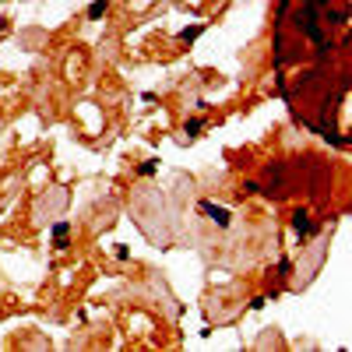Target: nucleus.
<instances>
[{
    "instance_id": "5",
    "label": "nucleus",
    "mask_w": 352,
    "mask_h": 352,
    "mask_svg": "<svg viewBox=\"0 0 352 352\" xmlns=\"http://www.w3.org/2000/svg\"><path fill=\"white\" fill-rule=\"evenodd\" d=\"M198 35H201V25H194V28H183V32H180V39H183V43H194Z\"/></svg>"
},
{
    "instance_id": "7",
    "label": "nucleus",
    "mask_w": 352,
    "mask_h": 352,
    "mask_svg": "<svg viewBox=\"0 0 352 352\" xmlns=\"http://www.w3.org/2000/svg\"><path fill=\"white\" fill-rule=\"evenodd\" d=\"M138 173H141V176H151V173H155V159H148V162H141V166H138Z\"/></svg>"
},
{
    "instance_id": "3",
    "label": "nucleus",
    "mask_w": 352,
    "mask_h": 352,
    "mask_svg": "<svg viewBox=\"0 0 352 352\" xmlns=\"http://www.w3.org/2000/svg\"><path fill=\"white\" fill-rule=\"evenodd\" d=\"M67 232H70V222H57V225H53V243H57V250L67 247Z\"/></svg>"
},
{
    "instance_id": "2",
    "label": "nucleus",
    "mask_w": 352,
    "mask_h": 352,
    "mask_svg": "<svg viewBox=\"0 0 352 352\" xmlns=\"http://www.w3.org/2000/svg\"><path fill=\"white\" fill-rule=\"evenodd\" d=\"M292 229L299 232V236H314V232H317V225L310 222V215H303V211H296V215H292Z\"/></svg>"
},
{
    "instance_id": "8",
    "label": "nucleus",
    "mask_w": 352,
    "mask_h": 352,
    "mask_svg": "<svg viewBox=\"0 0 352 352\" xmlns=\"http://www.w3.org/2000/svg\"><path fill=\"white\" fill-rule=\"evenodd\" d=\"M0 28H4V18H0Z\"/></svg>"
},
{
    "instance_id": "1",
    "label": "nucleus",
    "mask_w": 352,
    "mask_h": 352,
    "mask_svg": "<svg viewBox=\"0 0 352 352\" xmlns=\"http://www.w3.org/2000/svg\"><path fill=\"white\" fill-rule=\"evenodd\" d=\"M198 211L201 215H208L218 229H229V222H232V215H229V208H222V205H211V201H201L198 205Z\"/></svg>"
},
{
    "instance_id": "4",
    "label": "nucleus",
    "mask_w": 352,
    "mask_h": 352,
    "mask_svg": "<svg viewBox=\"0 0 352 352\" xmlns=\"http://www.w3.org/2000/svg\"><path fill=\"white\" fill-rule=\"evenodd\" d=\"M201 127H205V120H201V116H194V120H187V124H183V134H187V138H198V131H201Z\"/></svg>"
},
{
    "instance_id": "6",
    "label": "nucleus",
    "mask_w": 352,
    "mask_h": 352,
    "mask_svg": "<svg viewBox=\"0 0 352 352\" xmlns=\"http://www.w3.org/2000/svg\"><path fill=\"white\" fill-rule=\"evenodd\" d=\"M106 14V0H95V4L88 7V18H102Z\"/></svg>"
}]
</instances>
